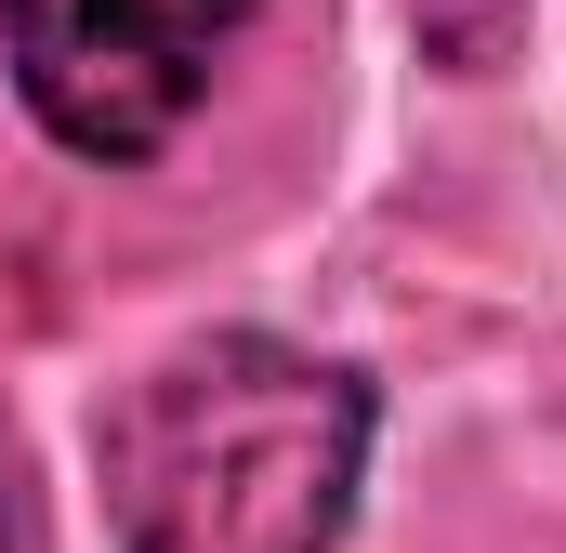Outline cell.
Returning <instances> with one entry per match:
<instances>
[{"label":"cell","instance_id":"cell-1","mask_svg":"<svg viewBox=\"0 0 566 553\" xmlns=\"http://www.w3.org/2000/svg\"><path fill=\"white\" fill-rule=\"evenodd\" d=\"M369 461V383L277 330L158 356L93 435L119 553H329Z\"/></svg>","mask_w":566,"mask_h":553},{"label":"cell","instance_id":"cell-2","mask_svg":"<svg viewBox=\"0 0 566 553\" xmlns=\"http://www.w3.org/2000/svg\"><path fill=\"white\" fill-rule=\"evenodd\" d=\"M251 0H0L13 93L80 158H158L198 119Z\"/></svg>","mask_w":566,"mask_h":553},{"label":"cell","instance_id":"cell-3","mask_svg":"<svg viewBox=\"0 0 566 553\" xmlns=\"http://www.w3.org/2000/svg\"><path fill=\"white\" fill-rule=\"evenodd\" d=\"M409 27H422V53L448 80H488V66L527 40V0H409Z\"/></svg>","mask_w":566,"mask_h":553}]
</instances>
